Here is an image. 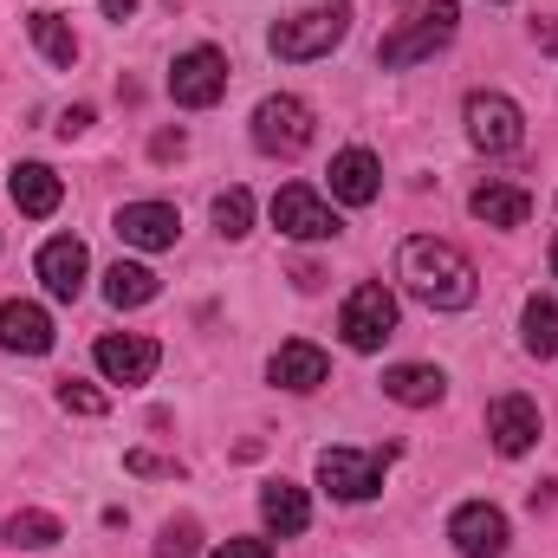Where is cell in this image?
Segmentation results:
<instances>
[{
    "label": "cell",
    "mask_w": 558,
    "mask_h": 558,
    "mask_svg": "<svg viewBox=\"0 0 558 558\" xmlns=\"http://www.w3.org/2000/svg\"><path fill=\"white\" fill-rule=\"evenodd\" d=\"M0 351L46 357V351H52V318H46V305H33V299H7V305H0Z\"/></svg>",
    "instance_id": "cell-15"
},
{
    "label": "cell",
    "mask_w": 558,
    "mask_h": 558,
    "mask_svg": "<svg viewBox=\"0 0 558 558\" xmlns=\"http://www.w3.org/2000/svg\"><path fill=\"white\" fill-rule=\"evenodd\" d=\"M384 461H390V448L384 454L377 448H325L318 454V487L331 500H371L384 487Z\"/></svg>",
    "instance_id": "cell-7"
},
{
    "label": "cell",
    "mask_w": 558,
    "mask_h": 558,
    "mask_svg": "<svg viewBox=\"0 0 558 558\" xmlns=\"http://www.w3.org/2000/svg\"><path fill=\"white\" fill-rule=\"evenodd\" d=\"M59 403H65L72 416H105V410H111V397H105V390H92V384H78V377H65V384H59Z\"/></svg>",
    "instance_id": "cell-27"
},
{
    "label": "cell",
    "mask_w": 558,
    "mask_h": 558,
    "mask_svg": "<svg viewBox=\"0 0 558 558\" xmlns=\"http://www.w3.org/2000/svg\"><path fill=\"white\" fill-rule=\"evenodd\" d=\"M169 98H175L182 111H208V105H221V98H228V59H221L215 46H189V52H175V65H169Z\"/></svg>",
    "instance_id": "cell-5"
},
{
    "label": "cell",
    "mask_w": 558,
    "mask_h": 558,
    "mask_svg": "<svg viewBox=\"0 0 558 558\" xmlns=\"http://www.w3.org/2000/svg\"><path fill=\"white\" fill-rule=\"evenodd\" d=\"M162 286H156V274L149 267H137V260H118L111 274H105V299L118 305V312H131V305H149Z\"/></svg>",
    "instance_id": "cell-23"
},
{
    "label": "cell",
    "mask_w": 558,
    "mask_h": 558,
    "mask_svg": "<svg viewBox=\"0 0 558 558\" xmlns=\"http://www.w3.org/2000/svg\"><path fill=\"white\" fill-rule=\"evenodd\" d=\"M149 149H156V156H162V162H169V156H182V131H162V137L149 143Z\"/></svg>",
    "instance_id": "cell-33"
},
{
    "label": "cell",
    "mask_w": 558,
    "mask_h": 558,
    "mask_svg": "<svg viewBox=\"0 0 558 558\" xmlns=\"http://www.w3.org/2000/svg\"><path fill=\"white\" fill-rule=\"evenodd\" d=\"M131 13H137V0H105V20H118V26H124Z\"/></svg>",
    "instance_id": "cell-34"
},
{
    "label": "cell",
    "mask_w": 558,
    "mask_h": 558,
    "mask_svg": "<svg viewBox=\"0 0 558 558\" xmlns=\"http://www.w3.org/2000/svg\"><path fill=\"white\" fill-rule=\"evenodd\" d=\"M533 39H539V52H553L558 59V13H546V20L533 26Z\"/></svg>",
    "instance_id": "cell-32"
},
{
    "label": "cell",
    "mask_w": 558,
    "mask_h": 558,
    "mask_svg": "<svg viewBox=\"0 0 558 558\" xmlns=\"http://www.w3.org/2000/svg\"><path fill=\"white\" fill-rule=\"evenodd\" d=\"M553 274H558V241H553Z\"/></svg>",
    "instance_id": "cell-35"
},
{
    "label": "cell",
    "mask_w": 558,
    "mask_h": 558,
    "mask_svg": "<svg viewBox=\"0 0 558 558\" xmlns=\"http://www.w3.org/2000/svg\"><path fill=\"white\" fill-rule=\"evenodd\" d=\"M344 33H351V0H318L292 20H279L267 33V46H274V59L305 65V59H325L331 46H344Z\"/></svg>",
    "instance_id": "cell-2"
},
{
    "label": "cell",
    "mask_w": 558,
    "mask_h": 558,
    "mask_svg": "<svg viewBox=\"0 0 558 558\" xmlns=\"http://www.w3.org/2000/svg\"><path fill=\"white\" fill-rule=\"evenodd\" d=\"M260 520L274 526L279 539H299V533L312 526V507H305V487H292V481H267V487H260Z\"/></svg>",
    "instance_id": "cell-21"
},
{
    "label": "cell",
    "mask_w": 558,
    "mask_h": 558,
    "mask_svg": "<svg viewBox=\"0 0 558 558\" xmlns=\"http://www.w3.org/2000/svg\"><path fill=\"white\" fill-rule=\"evenodd\" d=\"M397 279L416 292L428 312H461V305H474V292H481L474 260H468L454 241H435V234L403 241V254H397Z\"/></svg>",
    "instance_id": "cell-1"
},
{
    "label": "cell",
    "mask_w": 558,
    "mask_h": 558,
    "mask_svg": "<svg viewBox=\"0 0 558 558\" xmlns=\"http://www.w3.org/2000/svg\"><path fill=\"white\" fill-rule=\"evenodd\" d=\"M215 558H274L267 539H228V546H215Z\"/></svg>",
    "instance_id": "cell-29"
},
{
    "label": "cell",
    "mask_w": 558,
    "mask_h": 558,
    "mask_svg": "<svg viewBox=\"0 0 558 558\" xmlns=\"http://www.w3.org/2000/svg\"><path fill=\"white\" fill-rule=\"evenodd\" d=\"M59 539H65V526H59L52 513H33V507H26V513L7 520V546H20V553H46V546H59Z\"/></svg>",
    "instance_id": "cell-25"
},
{
    "label": "cell",
    "mask_w": 558,
    "mask_h": 558,
    "mask_svg": "<svg viewBox=\"0 0 558 558\" xmlns=\"http://www.w3.org/2000/svg\"><path fill=\"white\" fill-rule=\"evenodd\" d=\"M267 377H274L279 390H292V397H305V390H318V384L331 377V357H325L318 344H305V338H292V344H279L274 357H267Z\"/></svg>",
    "instance_id": "cell-16"
},
{
    "label": "cell",
    "mask_w": 558,
    "mask_h": 558,
    "mask_svg": "<svg viewBox=\"0 0 558 558\" xmlns=\"http://www.w3.org/2000/svg\"><path fill=\"white\" fill-rule=\"evenodd\" d=\"M124 468H131V474H175V461H162V454H124Z\"/></svg>",
    "instance_id": "cell-30"
},
{
    "label": "cell",
    "mask_w": 558,
    "mask_h": 558,
    "mask_svg": "<svg viewBox=\"0 0 558 558\" xmlns=\"http://www.w3.org/2000/svg\"><path fill=\"white\" fill-rule=\"evenodd\" d=\"M539 428H546V422H539V403H533V397H520V390L487 403V435H494V448H500V454H526V448L539 441Z\"/></svg>",
    "instance_id": "cell-14"
},
{
    "label": "cell",
    "mask_w": 558,
    "mask_h": 558,
    "mask_svg": "<svg viewBox=\"0 0 558 558\" xmlns=\"http://www.w3.org/2000/svg\"><path fill=\"white\" fill-rule=\"evenodd\" d=\"M468 208H474V221H487V228H526L533 195L513 189V182H481V189L468 195Z\"/></svg>",
    "instance_id": "cell-19"
},
{
    "label": "cell",
    "mask_w": 558,
    "mask_h": 558,
    "mask_svg": "<svg viewBox=\"0 0 558 558\" xmlns=\"http://www.w3.org/2000/svg\"><path fill=\"white\" fill-rule=\"evenodd\" d=\"M215 228H221L228 241H241V234L254 228V195H247V189H221V195H215Z\"/></svg>",
    "instance_id": "cell-26"
},
{
    "label": "cell",
    "mask_w": 558,
    "mask_h": 558,
    "mask_svg": "<svg viewBox=\"0 0 558 558\" xmlns=\"http://www.w3.org/2000/svg\"><path fill=\"white\" fill-rule=\"evenodd\" d=\"M92 131V105H72L65 118H59V137H85Z\"/></svg>",
    "instance_id": "cell-31"
},
{
    "label": "cell",
    "mask_w": 558,
    "mask_h": 558,
    "mask_svg": "<svg viewBox=\"0 0 558 558\" xmlns=\"http://www.w3.org/2000/svg\"><path fill=\"white\" fill-rule=\"evenodd\" d=\"M7 189H13V208H20V215H33V221H46V215L65 202V182H59L46 162H20V169L7 175Z\"/></svg>",
    "instance_id": "cell-18"
},
{
    "label": "cell",
    "mask_w": 558,
    "mask_h": 558,
    "mask_svg": "<svg viewBox=\"0 0 558 558\" xmlns=\"http://www.w3.org/2000/svg\"><path fill=\"white\" fill-rule=\"evenodd\" d=\"M175 234H182V215H175L169 202H124V208H118V241L137 247V254L175 247Z\"/></svg>",
    "instance_id": "cell-12"
},
{
    "label": "cell",
    "mask_w": 558,
    "mask_h": 558,
    "mask_svg": "<svg viewBox=\"0 0 558 558\" xmlns=\"http://www.w3.org/2000/svg\"><path fill=\"white\" fill-rule=\"evenodd\" d=\"M274 228L286 234V241H338V228H344V221H338V215H331L305 182H286V189L274 195Z\"/></svg>",
    "instance_id": "cell-9"
},
{
    "label": "cell",
    "mask_w": 558,
    "mask_h": 558,
    "mask_svg": "<svg viewBox=\"0 0 558 558\" xmlns=\"http://www.w3.org/2000/svg\"><path fill=\"white\" fill-rule=\"evenodd\" d=\"M338 331H344V344H351V351H384V338L397 331V299H390V286L364 279V286L344 299Z\"/></svg>",
    "instance_id": "cell-6"
},
{
    "label": "cell",
    "mask_w": 558,
    "mask_h": 558,
    "mask_svg": "<svg viewBox=\"0 0 558 558\" xmlns=\"http://www.w3.org/2000/svg\"><path fill=\"white\" fill-rule=\"evenodd\" d=\"M26 33H33V46H39L59 72H72V65H78V39H72V26H65L59 13H26Z\"/></svg>",
    "instance_id": "cell-22"
},
{
    "label": "cell",
    "mask_w": 558,
    "mask_h": 558,
    "mask_svg": "<svg viewBox=\"0 0 558 558\" xmlns=\"http://www.w3.org/2000/svg\"><path fill=\"white\" fill-rule=\"evenodd\" d=\"M520 137H526V118H520V105L507 92H474L468 98V143L474 149L507 156V149H520Z\"/></svg>",
    "instance_id": "cell-8"
},
{
    "label": "cell",
    "mask_w": 558,
    "mask_h": 558,
    "mask_svg": "<svg viewBox=\"0 0 558 558\" xmlns=\"http://www.w3.org/2000/svg\"><path fill=\"white\" fill-rule=\"evenodd\" d=\"M195 539H202L195 520H169L162 539H156V558H195Z\"/></svg>",
    "instance_id": "cell-28"
},
{
    "label": "cell",
    "mask_w": 558,
    "mask_h": 558,
    "mask_svg": "<svg viewBox=\"0 0 558 558\" xmlns=\"http://www.w3.org/2000/svg\"><path fill=\"white\" fill-rule=\"evenodd\" d=\"M98 371L111 377V384H149L156 377V364H162V344L156 338H143V331H111V338H98Z\"/></svg>",
    "instance_id": "cell-11"
},
{
    "label": "cell",
    "mask_w": 558,
    "mask_h": 558,
    "mask_svg": "<svg viewBox=\"0 0 558 558\" xmlns=\"http://www.w3.org/2000/svg\"><path fill=\"white\" fill-rule=\"evenodd\" d=\"M305 143H312V105L292 98V92L260 98V111H254V149H260V156H279V162H292Z\"/></svg>",
    "instance_id": "cell-4"
},
{
    "label": "cell",
    "mask_w": 558,
    "mask_h": 558,
    "mask_svg": "<svg viewBox=\"0 0 558 558\" xmlns=\"http://www.w3.org/2000/svg\"><path fill=\"white\" fill-rule=\"evenodd\" d=\"M454 20H461V7L454 0H435V7H422L410 26H397V33H384V46H377V65H416L428 52H441L448 39H454Z\"/></svg>",
    "instance_id": "cell-3"
},
{
    "label": "cell",
    "mask_w": 558,
    "mask_h": 558,
    "mask_svg": "<svg viewBox=\"0 0 558 558\" xmlns=\"http://www.w3.org/2000/svg\"><path fill=\"white\" fill-rule=\"evenodd\" d=\"M520 344H526L533 357H558V305L553 299H526V312H520Z\"/></svg>",
    "instance_id": "cell-24"
},
{
    "label": "cell",
    "mask_w": 558,
    "mask_h": 558,
    "mask_svg": "<svg viewBox=\"0 0 558 558\" xmlns=\"http://www.w3.org/2000/svg\"><path fill=\"white\" fill-rule=\"evenodd\" d=\"M331 195L351 202V208H371L384 195V162L371 149H338L331 156Z\"/></svg>",
    "instance_id": "cell-17"
},
{
    "label": "cell",
    "mask_w": 558,
    "mask_h": 558,
    "mask_svg": "<svg viewBox=\"0 0 558 558\" xmlns=\"http://www.w3.org/2000/svg\"><path fill=\"white\" fill-rule=\"evenodd\" d=\"M85 274H92V254H85V241L78 234H52L46 247H39V279H46V292L52 299H78L85 292Z\"/></svg>",
    "instance_id": "cell-13"
},
{
    "label": "cell",
    "mask_w": 558,
    "mask_h": 558,
    "mask_svg": "<svg viewBox=\"0 0 558 558\" xmlns=\"http://www.w3.org/2000/svg\"><path fill=\"white\" fill-rule=\"evenodd\" d=\"M448 539L461 558H507V513L487 500H468L448 513Z\"/></svg>",
    "instance_id": "cell-10"
},
{
    "label": "cell",
    "mask_w": 558,
    "mask_h": 558,
    "mask_svg": "<svg viewBox=\"0 0 558 558\" xmlns=\"http://www.w3.org/2000/svg\"><path fill=\"white\" fill-rule=\"evenodd\" d=\"M441 390H448V384H441L435 364H397V371H384V397L403 403V410H435Z\"/></svg>",
    "instance_id": "cell-20"
}]
</instances>
